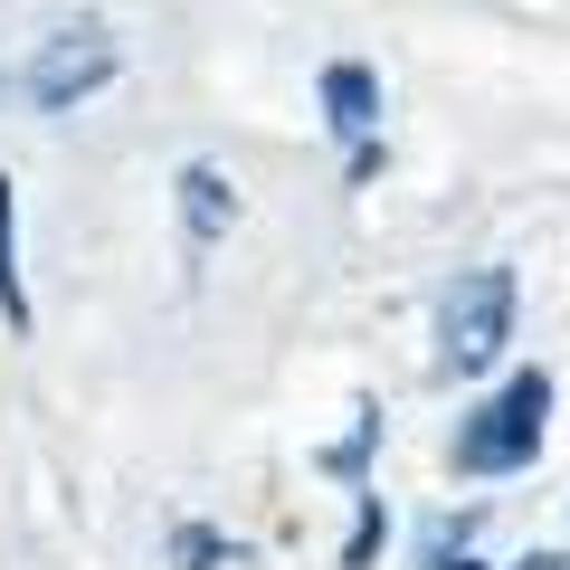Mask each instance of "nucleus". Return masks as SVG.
I'll return each mask as SVG.
<instances>
[{"label":"nucleus","mask_w":570,"mask_h":570,"mask_svg":"<svg viewBox=\"0 0 570 570\" xmlns=\"http://www.w3.org/2000/svg\"><path fill=\"white\" fill-rule=\"evenodd\" d=\"M542 428H551V371H513L494 400H475L456 419V475H513L542 456Z\"/></svg>","instance_id":"nucleus-1"},{"label":"nucleus","mask_w":570,"mask_h":570,"mask_svg":"<svg viewBox=\"0 0 570 570\" xmlns=\"http://www.w3.org/2000/svg\"><path fill=\"white\" fill-rule=\"evenodd\" d=\"M504 343H513V266H475L438 305V352H448V371H485Z\"/></svg>","instance_id":"nucleus-2"},{"label":"nucleus","mask_w":570,"mask_h":570,"mask_svg":"<svg viewBox=\"0 0 570 570\" xmlns=\"http://www.w3.org/2000/svg\"><path fill=\"white\" fill-rule=\"evenodd\" d=\"M105 77H115V29H105V20L48 29V39H39V58H29V105L67 115V105H86Z\"/></svg>","instance_id":"nucleus-3"},{"label":"nucleus","mask_w":570,"mask_h":570,"mask_svg":"<svg viewBox=\"0 0 570 570\" xmlns=\"http://www.w3.org/2000/svg\"><path fill=\"white\" fill-rule=\"evenodd\" d=\"M324 115H333V134H343V153H352V181H371V163H381V77L371 67H324Z\"/></svg>","instance_id":"nucleus-4"},{"label":"nucleus","mask_w":570,"mask_h":570,"mask_svg":"<svg viewBox=\"0 0 570 570\" xmlns=\"http://www.w3.org/2000/svg\"><path fill=\"white\" fill-rule=\"evenodd\" d=\"M181 219H190V238H200V247L238 219V190H228L219 163H181Z\"/></svg>","instance_id":"nucleus-5"},{"label":"nucleus","mask_w":570,"mask_h":570,"mask_svg":"<svg viewBox=\"0 0 570 570\" xmlns=\"http://www.w3.org/2000/svg\"><path fill=\"white\" fill-rule=\"evenodd\" d=\"M0 324L29 333V285H20V190L0 171Z\"/></svg>","instance_id":"nucleus-6"},{"label":"nucleus","mask_w":570,"mask_h":570,"mask_svg":"<svg viewBox=\"0 0 570 570\" xmlns=\"http://www.w3.org/2000/svg\"><path fill=\"white\" fill-rule=\"evenodd\" d=\"M513 570H561V551H532V561H513Z\"/></svg>","instance_id":"nucleus-7"},{"label":"nucleus","mask_w":570,"mask_h":570,"mask_svg":"<svg viewBox=\"0 0 570 570\" xmlns=\"http://www.w3.org/2000/svg\"><path fill=\"white\" fill-rule=\"evenodd\" d=\"M438 570H485V561H466V551H448V561H438Z\"/></svg>","instance_id":"nucleus-8"}]
</instances>
